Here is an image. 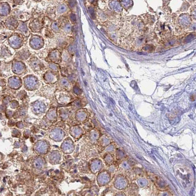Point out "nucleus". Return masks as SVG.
Masks as SVG:
<instances>
[{"instance_id":"f257e3e1","label":"nucleus","mask_w":196,"mask_h":196,"mask_svg":"<svg viewBox=\"0 0 196 196\" xmlns=\"http://www.w3.org/2000/svg\"><path fill=\"white\" fill-rule=\"evenodd\" d=\"M22 1H23V0H13L14 3H17V4L21 3Z\"/></svg>"},{"instance_id":"f03ea898","label":"nucleus","mask_w":196,"mask_h":196,"mask_svg":"<svg viewBox=\"0 0 196 196\" xmlns=\"http://www.w3.org/2000/svg\"><path fill=\"white\" fill-rule=\"evenodd\" d=\"M35 1H40V0H35Z\"/></svg>"},{"instance_id":"7ed1b4c3","label":"nucleus","mask_w":196,"mask_h":196,"mask_svg":"<svg viewBox=\"0 0 196 196\" xmlns=\"http://www.w3.org/2000/svg\"><path fill=\"white\" fill-rule=\"evenodd\" d=\"M0 1H1V0H0Z\"/></svg>"}]
</instances>
